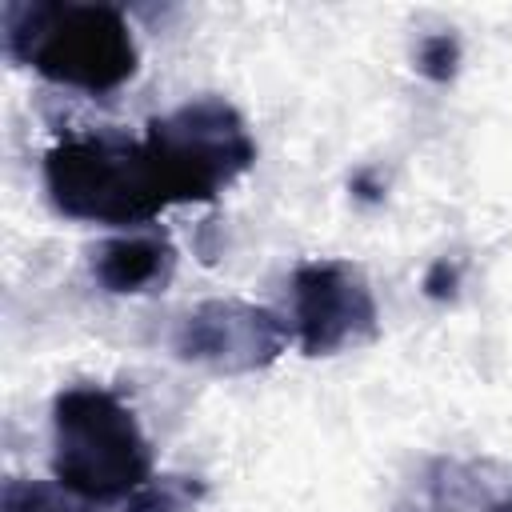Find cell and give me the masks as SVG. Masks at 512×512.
I'll return each mask as SVG.
<instances>
[{
  "mask_svg": "<svg viewBox=\"0 0 512 512\" xmlns=\"http://www.w3.org/2000/svg\"><path fill=\"white\" fill-rule=\"evenodd\" d=\"M0 28L12 60L64 88L112 92L132 80L140 64L132 28L112 4L20 0L4 4Z\"/></svg>",
  "mask_w": 512,
  "mask_h": 512,
  "instance_id": "cell-1",
  "label": "cell"
},
{
  "mask_svg": "<svg viewBox=\"0 0 512 512\" xmlns=\"http://www.w3.org/2000/svg\"><path fill=\"white\" fill-rule=\"evenodd\" d=\"M52 476L76 500H128L152 480V452L132 408L100 384H68L52 400Z\"/></svg>",
  "mask_w": 512,
  "mask_h": 512,
  "instance_id": "cell-2",
  "label": "cell"
},
{
  "mask_svg": "<svg viewBox=\"0 0 512 512\" xmlns=\"http://www.w3.org/2000/svg\"><path fill=\"white\" fill-rule=\"evenodd\" d=\"M48 200L88 224L144 228L172 200L144 140L124 132L68 136L44 156Z\"/></svg>",
  "mask_w": 512,
  "mask_h": 512,
  "instance_id": "cell-3",
  "label": "cell"
},
{
  "mask_svg": "<svg viewBox=\"0 0 512 512\" xmlns=\"http://www.w3.org/2000/svg\"><path fill=\"white\" fill-rule=\"evenodd\" d=\"M144 144L160 168L172 204L212 200L216 192L236 184L256 160L248 124L224 96H196L168 116H156Z\"/></svg>",
  "mask_w": 512,
  "mask_h": 512,
  "instance_id": "cell-4",
  "label": "cell"
},
{
  "mask_svg": "<svg viewBox=\"0 0 512 512\" xmlns=\"http://www.w3.org/2000/svg\"><path fill=\"white\" fill-rule=\"evenodd\" d=\"M292 340L308 356H336L376 336V296L348 260H304L288 288Z\"/></svg>",
  "mask_w": 512,
  "mask_h": 512,
  "instance_id": "cell-5",
  "label": "cell"
},
{
  "mask_svg": "<svg viewBox=\"0 0 512 512\" xmlns=\"http://www.w3.org/2000/svg\"><path fill=\"white\" fill-rule=\"evenodd\" d=\"M292 344L288 320L244 300H204L180 316L172 352L212 372H260Z\"/></svg>",
  "mask_w": 512,
  "mask_h": 512,
  "instance_id": "cell-6",
  "label": "cell"
},
{
  "mask_svg": "<svg viewBox=\"0 0 512 512\" xmlns=\"http://www.w3.org/2000/svg\"><path fill=\"white\" fill-rule=\"evenodd\" d=\"M176 272V248L168 232L144 224V228H124L96 244L92 252V280L112 292V296H140L156 292L172 280Z\"/></svg>",
  "mask_w": 512,
  "mask_h": 512,
  "instance_id": "cell-7",
  "label": "cell"
},
{
  "mask_svg": "<svg viewBox=\"0 0 512 512\" xmlns=\"http://www.w3.org/2000/svg\"><path fill=\"white\" fill-rule=\"evenodd\" d=\"M432 512H512V476L480 460H440L428 472Z\"/></svg>",
  "mask_w": 512,
  "mask_h": 512,
  "instance_id": "cell-8",
  "label": "cell"
},
{
  "mask_svg": "<svg viewBox=\"0 0 512 512\" xmlns=\"http://www.w3.org/2000/svg\"><path fill=\"white\" fill-rule=\"evenodd\" d=\"M204 488L192 476H152L124 500V512H196Z\"/></svg>",
  "mask_w": 512,
  "mask_h": 512,
  "instance_id": "cell-9",
  "label": "cell"
},
{
  "mask_svg": "<svg viewBox=\"0 0 512 512\" xmlns=\"http://www.w3.org/2000/svg\"><path fill=\"white\" fill-rule=\"evenodd\" d=\"M0 508L4 512H84V500H76L56 480H8Z\"/></svg>",
  "mask_w": 512,
  "mask_h": 512,
  "instance_id": "cell-10",
  "label": "cell"
},
{
  "mask_svg": "<svg viewBox=\"0 0 512 512\" xmlns=\"http://www.w3.org/2000/svg\"><path fill=\"white\" fill-rule=\"evenodd\" d=\"M456 60H460V44H456V36H448V32H432V36H424L420 48H416V64H420V72L432 76V80H448V76L456 72Z\"/></svg>",
  "mask_w": 512,
  "mask_h": 512,
  "instance_id": "cell-11",
  "label": "cell"
}]
</instances>
